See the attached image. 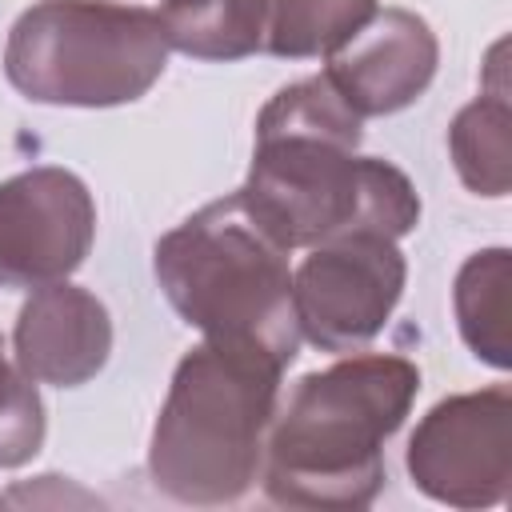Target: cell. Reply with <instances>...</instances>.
I'll list each match as a JSON object with an SVG mask.
<instances>
[{"label":"cell","instance_id":"6da1fadb","mask_svg":"<svg viewBox=\"0 0 512 512\" xmlns=\"http://www.w3.org/2000/svg\"><path fill=\"white\" fill-rule=\"evenodd\" d=\"M420 392V368L396 352H344L276 404L260 484L272 504L348 512L376 500L384 444Z\"/></svg>","mask_w":512,"mask_h":512},{"label":"cell","instance_id":"7a4b0ae2","mask_svg":"<svg viewBox=\"0 0 512 512\" xmlns=\"http://www.w3.org/2000/svg\"><path fill=\"white\" fill-rule=\"evenodd\" d=\"M280 380L284 364L260 344L200 340L188 348L152 428V484L176 504H236L260 480Z\"/></svg>","mask_w":512,"mask_h":512},{"label":"cell","instance_id":"3957f363","mask_svg":"<svg viewBox=\"0 0 512 512\" xmlns=\"http://www.w3.org/2000/svg\"><path fill=\"white\" fill-rule=\"evenodd\" d=\"M152 272L176 316L204 340L260 344L284 368L300 356L288 248L252 216L240 192L164 232Z\"/></svg>","mask_w":512,"mask_h":512},{"label":"cell","instance_id":"277c9868","mask_svg":"<svg viewBox=\"0 0 512 512\" xmlns=\"http://www.w3.org/2000/svg\"><path fill=\"white\" fill-rule=\"evenodd\" d=\"M236 192L288 252L356 232L400 240L420 224V196L392 160L316 132L256 128L248 180Z\"/></svg>","mask_w":512,"mask_h":512},{"label":"cell","instance_id":"5b68a950","mask_svg":"<svg viewBox=\"0 0 512 512\" xmlns=\"http://www.w3.org/2000/svg\"><path fill=\"white\" fill-rule=\"evenodd\" d=\"M160 16L120 0H40L4 44L8 84L52 108H116L140 100L168 68Z\"/></svg>","mask_w":512,"mask_h":512},{"label":"cell","instance_id":"8992f818","mask_svg":"<svg viewBox=\"0 0 512 512\" xmlns=\"http://www.w3.org/2000/svg\"><path fill=\"white\" fill-rule=\"evenodd\" d=\"M408 264L396 240L376 232L316 244L292 272L300 340L320 352H360L372 344L404 296Z\"/></svg>","mask_w":512,"mask_h":512},{"label":"cell","instance_id":"52a82bcc","mask_svg":"<svg viewBox=\"0 0 512 512\" xmlns=\"http://www.w3.org/2000/svg\"><path fill=\"white\" fill-rule=\"evenodd\" d=\"M404 468L436 504H504L512 480V388L492 384L432 404L408 440Z\"/></svg>","mask_w":512,"mask_h":512},{"label":"cell","instance_id":"ba28073f","mask_svg":"<svg viewBox=\"0 0 512 512\" xmlns=\"http://www.w3.org/2000/svg\"><path fill=\"white\" fill-rule=\"evenodd\" d=\"M96 240L88 184L56 164L0 180V288L68 280Z\"/></svg>","mask_w":512,"mask_h":512},{"label":"cell","instance_id":"9c48e42d","mask_svg":"<svg viewBox=\"0 0 512 512\" xmlns=\"http://www.w3.org/2000/svg\"><path fill=\"white\" fill-rule=\"evenodd\" d=\"M436 64L440 44L424 16L408 8H376L328 52L324 76L356 116H392L428 92Z\"/></svg>","mask_w":512,"mask_h":512},{"label":"cell","instance_id":"30bf717a","mask_svg":"<svg viewBox=\"0 0 512 512\" xmlns=\"http://www.w3.org/2000/svg\"><path fill=\"white\" fill-rule=\"evenodd\" d=\"M112 356V316L80 284L32 288L12 328V360L36 384L80 388Z\"/></svg>","mask_w":512,"mask_h":512},{"label":"cell","instance_id":"8fae6325","mask_svg":"<svg viewBox=\"0 0 512 512\" xmlns=\"http://www.w3.org/2000/svg\"><path fill=\"white\" fill-rule=\"evenodd\" d=\"M156 16L168 48L192 60L232 64L264 52L268 0H164Z\"/></svg>","mask_w":512,"mask_h":512},{"label":"cell","instance_id":"7c38bea8","mask_svg":"<svg viewBox=\"0 0 512 512\" xmlns=\"http://www.w3.org/2000/svg\"><path fill=\"white\" fill-rule=\"evenodd\" d=\"M508 288H512V252L508 248H484L472 252L452 288V308H456V328L468 352L492 368L512 364V340H508Z\"/></svg>","mask_w":512,"mask_h":512},{"label":"cell","instance_id":"4fadbf2b","mask_svg":"<svg viewBox=\"0 0 512 512\" xmlns=\"http://www.w3.org/2000/svg\"><path fill=\"white\" fill-rule=\"evenodd\" d=\"M448 152L456 164V176L476 196H508L512 184V108L508 88L496 84L492 92H480L472 104H464L448 128Z\"/></svg>","mask_w":512,"mask_h":512},{"label":"cell","instance_id":"5bb4252c","mask_svg":"<svg viewBox=\"0 0 512 512\" xmlns=\"http://www.w3.org/2000/svg\"><path fill=\"white\" fill-rule=\"evenodd\" d=\"M376 8L380 0H268L264 52L280 60L328 56Z\"/></svg>","mask_w":512,"mask_h":512},{"label":"cell","instance_id":"9a60e30c","mask_svg":"<svg viewBox=\"0 0 512 512\" xmlns=\"http://www.w3.org/2000/svg\"><path fill=\"white\" fill-rule=\"evenodd\" d=\"M44 428L48 420L36 380H28L16 360H8L0 336V468L28 464L44 444Z\"/></svg>","mask_w":512,"mask_h":512}]
</instances>
